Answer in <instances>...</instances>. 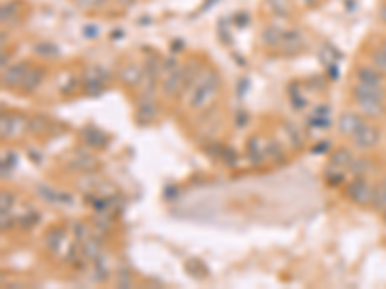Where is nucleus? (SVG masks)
I'll use <instances>...</instances> for the list:
<instances>
[{"label": "nucleus", "instance_id": "1", "mask_svg": "<svg viewBox=\"0 0 386 289\" xmlns=\"http://www.w3.org/2000/svg\"><path fill=\"white\" fill-rule=\"evenodd\" d=\"M348 126H350V133H355L357 129H361V122L355 120V116H344V118H342V124H340V129L346 131Z\"/></svg>", "mask_w": 386, "mask_h": 289}]
</instances>
